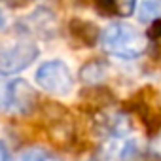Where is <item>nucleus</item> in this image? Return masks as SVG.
<instances>
[{"label": "nucleus", "instance_id": "nucleus-1", "mask_svg": "<svg viewBox=\"0 0 161 161\" xmlns=\"http://www.w3.org/2000/svg\"><path fill=\"white\" fill-rule=\"evenodd\" d=\"M101 46L116 59L133 61L144 55L148 47V34L131 23L114 21L101 32Z\"/></svg>", "mask_w": 161, "mask_h": 161}, {"label": "nucleus", "instance_id": "nucleus-2", "mask_svg": "<svg viewBox=\"0 0 161 161\" xmlns=\"http://www.w3.org/2000/svg\"><path fill=\"white\" fill-rule=\"evenodd\" d=\"M36 86L55 97H66L74 89V76L68 64L61 59H49L42 63L34 72Z\"/></svg>", "mask_w": 161, "mask_h": 161}, {"label": "nucleus", "instance_id": "nucleus-3", "mask_svg": "<svg viewBox=\"0 0 161 161\" xmlns=\"http://www.w3.org/2000/svg\"><path fill=\"white\" fill-rule=\"evenodd\" d=\"M129 104L133 114L142 121V125L150 135L161 129V93L159 91H155L153 87H142L131 97Z\"/></svg>", "mask_w": 161, "mask_h": 161}, {"label": "nucleus", "instance_id": "nucleus-4", "mask_svg": "<svg viewBox=\"0 0 161 161\" xmlns=\"http://www.w3.org/2000/svg\"><path fill=\"white\" fill-rule=\"evenodd\" d=\"M40 55V47L32 40H15L0 49V70L4 74H17L27 70Z\"/></svg>", "mask_w": 161, "mask_h": 161}, {"label": "nucleus", "instance_id": "nucleus-5", "mask_svg": "<svg viewBox=\"0 0 161 161\" xmlns=\"http://www.w3.org/2000/svg\"><path fill=\"white\" fill-rule=\"evenodd\" d=\"M57 29H59L57 15L46 6H38L36 10H32L31 14H27L23 19L17 21L19 32L42 40H51L53 36H57Z\"/></svg>", "mask_w": 161, "mask_h": 161}, {"label": "nucleus", "instance_id": "nucleus-6", "mask_svg": "<svg viewBox=\"0 0 161 161\" xmlns=\"http://www.w3.org/2000/svg\"><path fill=\"white\" fill-rule=\"evenodd\" d=\"M38 106V95L34 87L27 82V80H12L10 86V112L17 114H31Z\"/></svg>", "mask_w": 161, "mask_h": 161}, {"label": "nucleus", "instance_id": "nucleus-7", "mask_svg": "<svg viewBox=\"0 0 161 161\" xmlns=\"http://www.w3.org/2000/svg\"><path fill=\"white\" fill-rule=\"evenodd\" d=\"M101 29L87 19H70L68 21V36L72 42H76L82 47H93L101 42Z\"/></svg>", "mask_w": 161, "mask_h": 161}, {"label": "nucleus", "instance_id": "nucleus-8", "mask_svg": "<svg viewBox=\"0 0 161 161\" xmlns=\"http://www.w3.org/2000/svg\"><path fill=\"white\" fill-rule=\"evenodd\" d=\"M47 135H49L51 142L59 148L68 146L74 136V125L66 118V112L61 110L59 106H57V114L47 118Z\"/></svg>", "mask_w": 161, "mask_h": 161}, {"label": "nucleus", "instance_id": "nucleus-9", "mask_svg": "<svg viewBox=\"0 0 161 161\" xmlns=\"http://www.w3.org/2000/svg\"><path fill=\"white\" fill-rule=\"evenodd\" d=\"M138 0H93L95 10L104 17H129L136 12Z\"/></svg>", "mask_w": 161, "mask_h": 161}, {"label": "nucleus", "instance_id": "nucleus-10", "mask_svg": "<svg viewBox=\"0 0 161 161\" xmlns=\"http://www.w3.org/2000/svg\"><path fill=\"white\" fill-rule=\"evenodd\" d=\"M108 76V63L103 59H91L80 68V80L86 86H101Z\"/></svg>", "mask_w": 161, "mask_h": 161}, {"label": "nucleus", "instance_id": "nucleus-11", "mask_svg": "<svg viewBox=\"0 0 161 161\" xmlns=\"http://www.w3.org/2000/svg\"><path fill=\"white\" fill-rule=\"evenodd\" d=\"M135 14L136 19L146 25L161 19V0H138Z\"/></svg>", "mask_w": 161, "mask_h": 161}, {"label": "nucleus", "instance_id": "nucleus-12", "mask_svg": "<svg viewBox=\"0 0 161 161\" xmlns=\"http://www.w3.org/2000/svg\"><path fill=\"white\" fill-rule=\"evenodd\" d=\"M148 38L153 44V55L157 61H161V19L153 21L150 31H148Z\"/></svg>", "mask_w": 161, "mask_h": 161}, {"label": "nucleus", "instance_id": "nucleus-13", "mask_svg": "<svg viewBox=\"0 0 161 161\" xmlns=\"http://www.w3.org/2000/svg\"><path fill=\"white\" fill-rule=\"evenodd\" d=\"M10 86L12 80H8V74L0 70V110L10 108Z\"/></svg>", "mask_w": 161, "mask_h": 161}, {"label": "nucleus", "instance_id": "nucleus-14", "mask_svg": "<svg viewBox=\"0 0 161 161\" xmlns=\"http://www.w3.org/2000/svg\"><path fill=\"white\" fill-rule=\"evenodd\" d=\"M8 10H25L29 6H32L36 0H0Z\"/></svg>", "mask_w": 161, "mask_h": 161}, {"label": "nucleus", "instance_id": "nucleus-15", "mask_svg": "<svg viewBox=\"0 0 161 161\" xmlns=\"http://www.w3.org/2000/svg\"><path fill=\"white\" fill-rule=\"evenodd\" d=\"M0 161H10V152H8V146L0 140Z\"/></svg>", "mask_w": 161, "mask_h": 161}, {"label": "nucleus", "instance_id": "nucleus-16", "mask_svg": "<svg viewBox=\"0 0 161 161\" xmlns=\"http://www.w3.org/2000/svg\"><path fill=\"white\" fill-rule=\"evenodd\" d=\"M6 25H8V19H6V12H4L2 8H0V31H2Z\"/></svg>", "mask_w": 161, "mask_h": 161}, {"label": "nucleus", "instance_id": "nucleus-17", "mask_svg": "<svg viewBox=\"0 0 161 161\" xmlns=\"http://www.w3.org/2000/svg\"><path fill=\"white\" fill-rule=\"evenodd\" d=\"M157 153H161V135H157V146H155Z\"/></svg>", "mask_w": 161, "mask_h": 161}]
</instances>
